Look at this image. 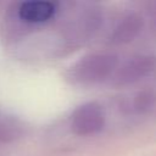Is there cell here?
Segmentation results:
<instances>
[{
    "mask_svg": "<svg viewBox=\"0 0 156 156\" xmlns=\"http://www.w3.org/2000/svg\"><path fill=\"white\" fill-rule=\"evenodd\" d=\"M155 102V95L150 91H143L136 94L128 104V111L141 113L152 107Z\"/></svg>",
    "mask_w": 156,
    "mask_h": 156,
    "instance_id": "obj_6",
    "label": "cell"
},
{
    "mask_svg": "<svg viewBox=\"0 0 156 156\" xmlns=\"http://www.w3.org/2000/svg\"><path fill=\"white\" fill-rule=\"evenodd\" d=\"M154 60L149 56H136L124 63L116 76V84L126 85L134 83L146 74H149L154 68Z\"/></svg>",
    "mask_w": 156,
    "mask_h": 156,
    "instance_id": "obj_3",
    "label": "cell"
},
{
    "mask_svg": "<svg viewBox=\"0 0 156 156\" xmlns=\"http://www.w3.org/2000/svg\"><path fill=\"white\" fill-rule=\"evenodd\" d=\"M143 20L138 15H128L115 28L111 40L115 44H126L132 41L143 28Z\"/></svg>",
    "mask_w": 156,
    "mask_h": 156,
    "instance_id": "obj_5",
    "label": "cell"
},
{
    "mask_svg": "<svg viewBox=\"0 0 156 156\" xmlns=\"http://www.w3.org/2000/svg\"><path fill=\"white\" fill-rule=\"evenodd\" d=\"M117 57L111 54H93L79 61L74 68L76 78L83 83H96L107 78L116 68Z\"/></svg>",
    "mask_w": 156,
    "mask_h": 156,
    "instance_id": "obj_1",
    "label": "cell"
},
{
    "mask_svg": "<svg viewBox=\"0 0 156 156\" xmlns=\"http://www.w3.org/2000/svg\"><path fill=\"white\" fill-rule=\"evenodd\" d=\"M55 13V5L50 1H26L18 9V16L28 23H41L50 20Z\"/></svg>",
    "mask_w": 156,
    "mask_h": 156,
    "instance_id": "obj_4",
    "label": "cell"
},
{
    "mask_svg": "<svg viewBox=\"0 0 156 156\" xmlns=\"http://www.w3.org/2000/svg\"><path fill=\"white\" fill-rule=\"evenodd\" d=\"M105 124V113L102 108L94 102L79 106L72 116V130L78 135H90L102 129Z\"/></svg>",
    "mask_w": 156,
    "mask_h": 156,
    "instance_id": "obj_2",
    "label": "cell"
}]
</instances>
